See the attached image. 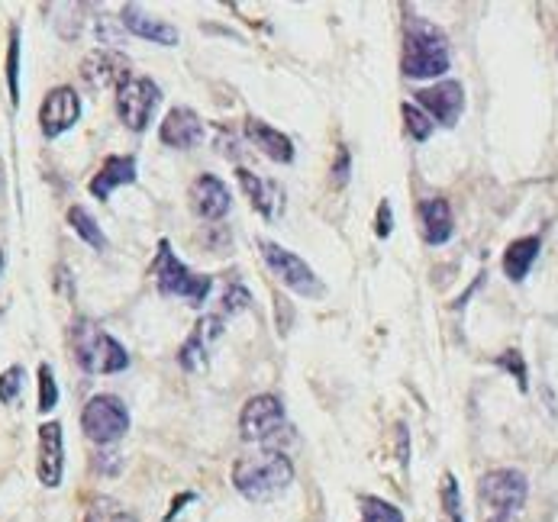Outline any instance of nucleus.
<instances>
[{"label": "nucleus", "instance_id": "1", "mask_svg": "<svg viewBox=\"0 0 558 522\" xmlns=\"http://www.w3.org/2000/svg\"><path fill=\"white\" fill-rule=\"evenodd\" d=\"M294 481V464L284 452L262 448V452L242 455L233 464V487L252 503H268L281 497Z\"/></svg>", "mask_w": 558, "mask_h": 522}, {"label": "nucleus", "instance_id": "2", "mask_svg": "<svg viewBox=\"0 0 558 522\" xmlns=\"http://www.w3.org/2000/svg\"><path fill=\"white\" fill-rule=\"evenodd\" d=\"M449 71V42L446 33L426 23L423 17L407 20V39H404V75L413 81L436 78Z\"/></svg>", "mask_w": 558, "mask_h": 522}, {"label": "nucleus", "instance_id": "3", "mask_svg": "<svg viewBox=\"0 0 558 522\" xmlns=\"http://www.w3.org/2000/svg\"><path fill=\"white\" fill-rule=\"evenodd\" d=\"M71 339H75V358L88 374H117L130 368V355L126 348L107 336L104 329L94 326L91 319H75L71 326Z\"/></svg>", "mask_w": 558, "mask_h": 522}, {"label": "nucleus", "instance_id": "4", "mask_svg": "<svg viewBox=\"0 0 558 522\" xmlns=\"http://www.w3.org/2000/svg\"><path fill=\"white\" fill-rule=\"evenodd\" d=\"M152 278L159 284V294L181 297V300H188L191 307H204V300L210 297V287H213L207 274H194L175 252H171L168 239L159 242V255L152 261Z\"/></svg>", "mask_w": 558, "mask_h": 522}, {"label": "nucleus", "instance_id": "5", "mask_svg": "<svg viewBox=\"0 0 558 522\" xmlns=\"http://www.w3.org/2000/svg\"><path fill=\"white\" fill-rule=\"evenodd\" d=\"M81 429H84V435H88L91 442L110 445V442L123 439L126 429H130V413H126V406L117 397L97 394V397H91L88 403H84Z\"/></svg>", "mask_w": 558, "mask_h": 522}, {"label": "nucleus", "instance_id": "6", "mask_svg": "<svg viewBox=\"0 0 558 522\" xmlns=\"http://www.w3.org/2000/svg\"><path fill=\"white\" fill-rule=\"evenodd\" d=\"M262 258L268 261V268L278 274L281 284H288L294 294L300 297H323V284L320 278L313 274V268L307 265L304 258H297L294 252L281 249L278 242H259Z\"/></svg>", "mask_w": 558, "mask_h": 522}, {"label": "nucleus", "instance_id": "7", "mask_svg": "<svg viewBox=\"0 0 558 522\" xmlns=\"http://www.w3.org/2000/svg\"><path fill=\"white\" fill-rule=\"evenodd\" d=\"M478 493H481V500L494 510V516H513L526 503L529 484L520 471L500 468V471H491L481 477Z\"/></svg>", "mask_w": 558, "mask_h": 522}, {"label": "nucleus", "instance_id": "8", "mask_svg": "<svg viewBox=\"0 0 558 522\" xmlns=\"http://www.w3.org/2000/svg\"><path fill=\"white\" fill-rule=\"evenodd\" d=\"M284 429V403L275 394L249 397L239 413V432L246 442H268Z\"/></svg>", "mask_w": 558, "mask_h": 522}, {"label": "nucleus", "instance_id": "9", "mask_svg": "<svg viewBox=\"0 0 558 522\" xmlns=\"http://www.w3.org/2000/svg\"><path fill=\"white\" fill-rule=\"evenodd\" d=\"M159 100H162L159 84L152 78H130L117 91V113L133 133H142L149 126L155 107H159Z\"/></svg>", "mask_w": 558, "mask_h": 522}, {"label": "nucleus", "instance_id": "10", "mask_svg": "<svg viewBox=\"0 0 558 522\" xmlns=\"http://www.w3.org/2000/svg\"><path fill=\"white\" fill-rule=\"evenodd\" d=\"M81 78L94 91H120L130 81V58L117 49H94L91 55H84Z\"/></svg>", "mask_w": 558, "mask_h": 522}, {"label": "nucleus", "instance_id": "11", "mask_svg": "<svg viewBox=\"0 0 558 522\" xmlns=\"http://www.w3.org/2000/svg\"><path fill=\"white\" fill-rule=\"evenodd\" d=\"M81 116V97L75 94V87H55V91H49V97L42 100V110H39V129L42 136H62L68 133L71 126L78 123Z\"/></svg>", "mask_w": 558, "mask_h": 522}, {"label": "nucleus", "instance_id": "12", "mask_svg": "<svg viewBox=\"0 0 558 522\" xmlns=\"http://www.w3.org/2000/svg\"><path fill=\"white\" fill-rule=\"evenodd\" d=\"M188 200L200 220H223L233 207L230 187H226L217 174H200V178H194L188 187Z\"/></svg>", "mask_w": 558, "mask_h": 522}, {"label": "nucleus", "instance_id": "13", "mask_svg": "<svg viewBox=\"0 0 558 522\" xmlns=\"http://www.w3.org/2000/svg\"><path fill=\"white\" fill-rule=\"evenodd\" d=\"M417 104L426 110L429 120H439L442 126H455L465 107V91L459 81H442L436 87H423L417 91Z\"/></svg>", "mask_w": 558, "mask_h": 522}, {"label": "nucleus", "instance_id": "14", "mask_svg": "<svg viewBox=\"0 0 558 522\" xmlns=\"http://www.w3.org/2000/svg\"><path fill=\"white\" fill-rule=\"evenodd\" d=\"M220 336H223V319L220 316H204V319H200V323L191 329V336L184 339L181 352H178L181 368L191 371V374L204 371L207 361H210V348Z\"/></svg>", "mask_w": 558, "mask_h": 522}, {"label": "nucleus", "instance_id": "15", "mask_svg": "<svg viewBox=\"0 0 558 522\" xmlns=\"http://www.w3.org/2000/svg\"><path fill=\"white\" fill-rule=\"evenodd\" d=\"M39 484L42 487H59L65 471V452H62V423H42L39 426Z\"/></svg>", "mask_w": 558, "mask_h": 522}, {"label": "nucleus", "instance_id": "16", "mask_svg": "<svg viewBox=\"0 0 558 522\" xmlns=\"http://www.w3.org/2000/svg\"><path fill=\"white\" fill-rule=\"evenodd\" d=\"M159 139L168 145V149H194V145L204 139V123L191 107H175L168 110V116L162 120Z\"/></svg>", "mask_w": 558, "mask_h": 522}, {"label": "nucleus", "instance_id": "17", "mask_svg": "<svg viewBox=\"0 0 558 522\" xmlns=\"http://www.w3.org/2000/svg\"><path fill=\"white\" fill-rule=\"evenodd\" d=\"M236 178L242 184V191H246V197L252 200V207L259 210L265 220H278L284 213V191L278 181H265L259 174H252L249 168H239Z\"/></svg>", "mask_w": 558, "mask_h": 522}, {"label": "nucleus", "instance_id": "18", "mask_svg": "<svg viewBox=\"0 0 558 522\" xmlns=\"http://www.w3.org/2000/svg\"><path fill=\"white\" fill-rule=\"evenodd\" d=\"M120 20L139 39L159 42V46H178V29L171 23H165V20H159V17H149V13L142 7H136V4H126L123 13H120Z\"/></svg>", "mask_w": 558, "mask_h": 522}, {"label": "nucleus", "instance_id": "19", "mask_svg": "<svg viewBox=\"0 0 558 522\" xmlns=\"http://www.w3.org/2000/svg\"><path fill=\"white\" fill-rule=\"evenodd\" d=\"M246 136L255 142V149L265 152L271 162H281V165H288L294 162V145L291 139L281 133V129L275 126H268L265 120H259V116H249L246 120Z\"/></svg>", "mask_w": 558, "mask_h": 522}, {"label": "nucleus", "instance_id": "20", "mask_svg": "<svg viewBox=\"0 0 558 522\" xmlns=\"http://www.w3.org/2000/svg\"><path fill=\"white\" fill-rule=\"evenodd\" d=\"M136 181V158L133 155H110L104 168H100L91 178V194L97 200H107L113 194V187L120 184H133Z\"/></svg>", "mask_w": 558, "mask_h": 522}, {"label": "nucleus", "instance_id": "21", "mask_svg": "<svg viewBox=\"0 0 558 522\" xmlns=\"http://www.w3.org/2000/svg\"><path fill=\"white\" fill-rule=\"evenodd\" d=\"M420 229H423V239L429 245H446L455 232L452 223V207L442 197L433 200H423L420 203Z\"/></svg>", "mask_w": 558, "mask_h": 522}, {"label": "nucleus", "instance_id": "22", "mask_svg": "<svg viewBox=\"0 0 558 522\" xmlns=\"http://www.w3.org/2000/svg\"><path fill=\"white\" fill-rule=\"evenodd\" d=\"M539 249H542L539 236H523V239L507 245V252H504V274H507L513 284H520L526 274H529L533 261L539 258Z\"/></svg>", "mask_w": 558, "mask_h": 522}, {"label": "nucleus", "instance_id": "23", "mask_svg": "<svg viewBox=\"0 0 558 522\" xmlns=\"http://www.w3.org/2000/svg\"><path fill=\"white\" fill-rule=\"evenodd\" d=\"M439 506H442V516L439 522H465L462 516V490L459 481H455V474H442V484H439Z\"/></svg>", "mask_w": 558, "mask_h": 522}, {"label": "nucleus", "instance_id": "24", "mask_svg": "<svg viewBox=\"0 0 558 522\" xmlns=\"http://www.w3.org/2000/svg\"><path fill=\"white\" fill-rule=\"evenodd\" d=\"M68 223H71V229H75L84 242L91 245V249H97V252L107 249V236L100 232V226L94 223V216L84 210V207H71L68 210Z\"/></svg>", "mask_w": 558, "mask_h": 522}, {"label": "nucleus", "instance_id": "25", "mask_svg": "<svg viewBox=\"0 0 558 522\" xmlns=\"http://www.w3.org/2000/svg\"><path fill=\"white\" fill-rule=\"evenodd\" d=\"M362 522H404V513L381 497H362Z\"/></svg>", "mask_w": 558, "mask_h": 522}, {"label": "nucleus", "instance_id": "26", "mask_svg": "<svg viewBox=\"0 0 558 522\" xmlns=\"http://www.w3.org/2000/svg\"><path fill=\"white\" fill-rule=\"evenodd\" d=\"M7 84H10V104H20V33H10V52H7Z\"/></svg>", "mask_w": 558, "mask_h": 522}, {"label": "nucleus", "instance_id": "27", "mask_svg": "<svg viewBox=\"0 0 558 522\" xmlns=\"http://www.w3.org/2000/svg\"><path fill=\"white\" fill-rule=\"evenodd\" d=\"M404 110V120H407V129H410V136L417 139V142H426L429 136H433V120H429V116L417 107V104H404L400 107Z\"/></svg>", "mask_w": 558, "mask_h": 522}, {"label": "nucleus", "instance_id": "28", "mask_svg": "<svg viewBox=\"0 0 558 522\" xmlns=\"http://www.w3.org/2000/svg\"><path fill=\"white\" fill-rule=\"evenodd\" d=\"M55 406H59V384L49 365H39V413H49Z\"/></svg>", "mask_w": 558, "mask_h": 522}, {"label": "nucleus", "instance_id": "29", "mask_svg": "<svg viewBox=\"0 0 558 522\" xmlns=\"http://www.w3.org/2000/svg\"><path fill=\"white\" fill-rule=\"evenodd\" d=\"M23 377H26V371L20 365H10L4 374H0V403H17L20 390H23Z\"/></svg>", "mask_w": 558, "mask_h": 522}, {"label": "nucleus", "instance_id": "30", "mask_svg": "<svg viewBox=\"0 0 558 522\" xmlns=\"http://www.w3.org/2000/svg\"><path fill=\"white\" fill-rule=\"evenodd\" d=\"M497 365L504 368V371H510L513 377H517L520 390H526V365H523V355L517 352V348H510V352L500 355V358H497Z\"/></svg>", "mask_w": 558, "mask_h": 522}, {"label": "nucleus", "instance_id": "31", "mask_svg": "<svg viewBox=\"0 0 558 522\" xmlns=\"http://www.w3.org/2000/svg\"><path fill=\"white\" fill-rule=\"evenodd\" d=\"M246 307H249V290L246 287H230L223 294V310L230 316L239 313V310H246Z\"/></svg>", "mask_w": 558, "mask_h": 522}, {"label": "nucleus", "instance_id": "32", "mask_svg": "<svg viewBox=\"0 0 558 522\" xmlns=\"http://www.w3.org/2000/svg\"><path fill=\"white\" fill-rule=\"evenodd\" d=\"M349 168H352L349 149H346V145H339V152H336V168H333V184H336V187H346V181H349Z\"/></svg>", "mask_w": 558, "mask_h": 522}, {"label": "nucleus", "instance_id": "33", "mask_svg": "<svg viewBox=\"0 0 558 522\" xmlns=\"http://www.w3.org/2000/svg\"><path fill=\"white\" fill-rule=\"evenodd\" d=\"M391 229H394V210H391L388 200H381V203H378V223H375V232H378L381 239H388Z\"/></svg>", "mask_w": 558, "mask_h": 522}, {"label": "nucleus", "instance_id": "34", "mask_svg": "<svg viewBox=\"0 0 558 522\" xmlns=\"http://www.w3.org/2000/svg\"><path fill=\"white\" fill-rule=\"evenodd\" d=\"M488 522H517V519H513V516H491Z\"/></svg>", "mask_w": 558, "mask_h": 522}, {"label": "nucleus", "instance_id": "35", "mask_svg": "<svg viewBox=\"0 0 558 522\" xmlns=\"http://www.w3.org/2000/svg\"><path fill=\"white\" fill-rule=\"evenodd\" d=\"M0 265H4V255H0Z\"/></svg>", "mask_w": 558, "mask_h": 522}]
</instances>
